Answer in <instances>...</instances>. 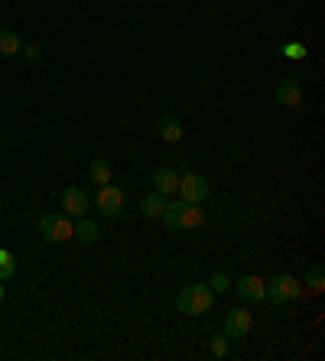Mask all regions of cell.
<instances>
[{"label":"cell","instance_id":"obj_15","mask_svg":"<svg viewBox=\"0 0 325 361\" xmlns=\"http://www.w3.org/2000/svg\"><path fill=\"white\" fill-rule=\"evenodd\" d=\"M75 241H82V244H94V241H98V225L82 215V219L75 221Z\"/></svg>","mask_w":325,"mask_h":361},{"label":"cell","instance_id":"obj_10","mask_svg":"<svg viewBox=\"0 0 325 361\" xmlns=\"http://www.w3.org/2000/svg\"><path fill=\"white\" fill-rule=\"evenodd\" d=\"M277 101H280V105H287V108H299V105H303V88H299L296 78H287V82H280Z\"/></svg>","mask_w":325,"mask_h":361},{"label":"cell","instance_id":"obj_3","mask_svg":"<svg viewBox=\"0 0 325 361\" xmlns=\"http://www.w3.org/2000/svg\"><path fill=\"white\" fill-rule=\"evenodd\" d=\"M39 235L49 241V244H62V241H72L75 238V225L72 219L59 212V215H46V219H39Z\"/></svg>","mask_w":325,"mask_h":361},{"label":"cell","instance_id":"obj_18","mask_svg":"<svg viewBox=\"0 0 325 361\" xmlns=\"http://www.w3.org/2000/svg\"><path fill=\"white\" fill-rule=\"evenodd\" d=\"M13 274H17V257L7 247H0V280H10Z\"/></svg>","mask_w":325,"mask_h":361},{"label":"cell","instance_id":"obj_12","mask_svg":"<svg viewBox=\"0 0 325 361\" xmlns=\"http://www.w3.org/2000/svg\"><path fill=\"white\" fill-rule=\"evenodd\" d=\"M163 209H166V196H159V192H150V196H143V202H140V212H143L147 219H159Z\"/></svg>","mask_w":325,"mask_h":361},{"label":"cell","instance_id":"obj_23","mask_svg":"<svg viewBox=\"0 0 325 361\" xmlns=\"http://www.w3.org/2000/svg\"><path fill=\"white\" fill-rule=\"evenodd\" d=\"M3 293H7V290H3V280H0V303H3Z\"/></svg>","mask_w":325,"mask_h":361},{"label":"cell","instance_id":"obj_11","mask_svg":"<svg viewBox=\"0 0 325 361\" xmlns=\"http://www.w3.org/2000/svg\"><path fill=\"white\" fill-rule=\"evenodd\" d=\"M205 212L198 209V205H182V212H179V231H195V228H205Z\"/></svg>","mask_w":325,"mask_h":361},{"label":"cell","instance_id":"obj_9","mask_svg":"<svg viewBox=\"0 0 325 361\" xmlns=\"http://www.w3.org/2000/svg\"><path fill=\"white\" fill-rule=\"evenodd\" d=\"M179 189V172L176 170H157L153 172V192H159V196H176Z\"/></svg>","mask_w":325,"mask_h":361},{"label":"cell","instance_id":"obj_17","mask_svg":"<svg viewBox=\"0 0 325 361\" xmlns=\"http://www.w3.org/2000/svg\"><path fill=\"white\" fill-rule=\"evenodd\" d=\"M306 286H309V293H322V290H325V267H322V264H312V267H309Z\"/></svg>","mask_w":325,"mask_h":361},{"label":"cell","instance_id":"obj_6","mask_svg":"<svg viewBox=\"0 0 325 361\" xmlns=\"http://www.w3.org/2000/svg\"><path fill=\"white\" fill-rule=\"evenodd\" d=\"M254 325V313L247 309V306H234V309H228V319H224V332H228V339H241V335L251 332Z\"/></svg>","mask_w":325,"mask_h":361},{"label":"cell","instance_id":"obj_2","mask_svg":"<svg viewBox=\"0 0 325 361\" xmlns=\"http://www.w3.org/2000/svg\"><path fill=\"white\" fill-rule=\"evenodd\" d=\"M303 296H306V286L289 274H277L267 283V290H263V300H270V303H277V306L280 303H296V300H303Z\"/></svg>","mask_w":325,"mask_h":361},{"label":"cell","instance_id":"obj_19","mask_svg":"<svg viewBox=\"0 0 325 361\" xmlns=\"http://www.w3.org/2000/svg\"><path fill=\"white\" fill-rule=\"evenodd\" d=\"M228 286H231V280H228L224 270H215V274L208 277V290H212V293H228Z\"/></svg>","mask_w":325,"mask_h":361},{"label":"cell","instance_id":"obj_20","mask_svg":"<svg viewBox=\"0 0 325 361\" xmlns=\"http://www.w3.org/2000/svg\"><path fill=\"white\" fill-rule=\"evenodd\" d=\"M228 352H231V339H228V332L215 335V339H212V355H215V358H224Z\"/></svg>","mask_w":325,"mask_h":361},{"label":"cell","instance_id":"obj_7","mask_svg":"<svg viewBox=\"0 0 325 361\" xmlns=\"http://www.w3.org/2000/svg\"><path fill=\"white\" fill-rule=\"evenodd\" d=\"M88 209H92V196H88L85 189L68 186V189L62 192V212L68 215V219H82Z\"/></svg>","mask_w":325,"mask_h":361},{"label":"cell","instance_id":"obj_13","mask_svg":"<svg viewBox=\"0 0 325 361\" xmlns=\"http://www.w3.org/2000/svg\"><path fill=\"white\" fill-rule=\"evenodd\" d=\"M88 176H92L94 186H108V182H111V163L104 160V156L92 160V166H88Z\"/></svg>","mask_w":325,"mask_h":361},{"label":"cell","instance_id":"obj_16","mask_svg":"<svg viewBox=\"0 0 325 361\" xmlns=\"http://www.w3.org/2000/svg\"><path fill=\"white\" fill-rule=\"evenodd\" d=\"M159 137L166 143H179L182 140V124H179L176 117H163V121H159Z\"/></svg>","mask_w":325,"mask_h":361},{"label":"cell","instance_id":"obj_4","mask_svg":"<svg viewBox=\"0 0 325 361\" xmlns=\"http://www.w3.org/2000/svg\"><path fill=\"white\" fill-rule=\"evenodd\" d=\"M94 205H98V212H101L104 219H117L124 212V205H127V196H124V189H117L114 182H108V186H98Z\"/></svg>","mask_w":325,"mask_h":361},{"label":"cell","instance_id":"obj_22","mask_svg":"<svg viewBox=\"0 0 325 361\" xmlns=\"http://www.w3.org/2000/svg\"><path fill=\"white\" fill-rule=\"evenodd\" d=\"M20 52H23V56L29 59V62H39V56H43V49H39L36 43H29V46H23Z\"/></svg>","mask_w":325,"mask_h":361},{"label":"cell","instance_id":"obj_1","mask_svg":"<svg viewBox=\"0 0 325 361\" xmlns=\"http://www.w3.org/2000/svg\"><path fill=\"white\" fill-rule=\"evenodd\" d=\"M176 306H179V313H186V316H202L215 306V293L208 290V283H192L176 296Z\"/></svg>","mask_w":325,"mask_h":361},{"label":"cell","instance_id":"obj_5","mask_svg":"<svg viewBox=\"0 0 325 361\" xmlns=\"http://www.w3.org/2000/svg\"><path fill=\"white\" fill-rule=\"evenodd\" d=\"M176 196L182 202H189V205H202L205 199H208V182L198 176V172H179V189Z\"/></svg>","mask_w":325,"mask_h":361},{"label":"cell","instance_id":"obj_8","mask_svg":"<svg viewBox=\"0 0 325 361\" xmlns=\"http://www.w3.org/2000/svg\"><path fill=\"white\" fill-rule=\"evenodd\" d=\"M263 290H267V283L260 280V277H251V274H244L238 283H234V293L241 296L244 303H260L263 300Z\"/></svg>","mask_w":325,"mask_h":361},{"label":"cell","instance_id":"obj_14","mask_svg":"<svg viewBox=\"0 0 325 361\" xmlns=\"http://www.w3.org/2000/svg\"><path fill=\"white\" fill-rule=\"evenodd\" d=\"M20 49H23V43H20L17 33H13V29H0V56L3 59L20 56Z\"/></svg>","mask_w":325,"mask_h":361},{"label":"cell","instance_id":"obj_21","mask_svg":"<svg viewBox=\"0 0 325 361\" xmlns=\"http://www.w3.org/2000/svg\"><path fill=\"white\" fill-rule=\"evenodd\" d=\"M283 56L287 59H306V43H299V39H293V43H287V46H283Z\"/></svg>","mask_w":325,"mask_h":361}]
</instances>
